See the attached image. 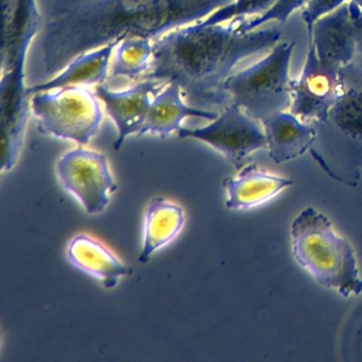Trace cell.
Here are the masks:
<instances>
[{"label":"cell","mask_w":362,"mask_h":362,"mask_svg":"<svg viewBox=\"0 0 362 362\" xmlns=\"http://www.w3.org/2000/svg\"><path fill=\"white\" fill-rule=\"evenodd\" d=\"M202 22L181 27L154 41L151 64L141 79L175 82L186 103L217 112L230 101L224 83L239 61L274 47L281 39L277 28L243 33L236 21Z\"/></svg>","instance_id":"cell-2"},{"label":"cell","mask_w":362,"mask_h":362,"mask_svg":"<svg viewBox=\"0 0 362 362\" xmlns=\"http://www.w3.org/2000/svg\"><path fill=\"white\" fill-rule=\"evenodd\" d=\"M153 44L143 37H128L116 45L113 62L110 69L112 78L139 79L143 77L151 64Z\"/></svg>","instance_id":"cell-20"},{"label":"cell","mask_w":362,"mask_h":362,"mask_svg":"<svg viewBox=\"0 0 362 362\" xmlns=\"http://www.w3.org/2000/svg\"><path fill=\"white\" fill-rule=\"evenodd\" d=\"M218 114L217 112L205 111L188 105L181 88L175 82H170L154 97L147 119L139 135L143 136L151 134L166 139L173 132H179L183 128L182 122L186 118L214 120Z\"/></svg>","instance_id":"cell-15"},{"label":"cell","mask_w":362,"mask_h":362,"mask_svg":"<svg viewBox=\"0 0 362 362\" xmlns=\"http://www.w3.org/2000/svg\"><path fill=\"white\" fill-rule=\"evenodd\" d=\"M30 112V95L25 86V67H14L1 73L0 143L3 171L11 170L18 160Z\"/></svg>","instance_id":"cell-9"},{"label":"cell","mask_w":362,"mask_h":362,"mask_svg":"<svg viewBox=\"0 0 362 362\" xmlns=\"http://www.w3.org/2000/svg\"><path fill=\"white\" fill-rule=\"evenodd\" d=\"M294 46V42L276 44L262 60L230 75L224 83L230 103L239 105L259 122L273 114L289 111V67Z\"/></svg>","instance_id":"cell-4"},{"label":"cell","mask_w":362,"mask_h":362,"mask_svg":"<svg viewBox=\"0 0 362 362\" xmlns=\"http://www.w3.org/2000/svg\"><path fill=\"white\" fill-rule=\"evenodd\" d=\"M249 3L250 0H234L230 5L217 10L209 18H205L204 21H201V22L206 25L222 24V23L228 22L233 18L241 16Z\"/></svg>","instance_id":"cell-23"},{"label":"cell","mask_w":362,"mask_h":362,"mask_svg":"<svg viewBox=\"0 0 362 362\" xmlns=\"http://www.w3.org/2000/svg\"><path fill=\"white\" fill-rule=\"evenodd\" d=\"M277 0H250L249 5L245 8L241 16L236 18H247L260 16L268 12Z\"/></svg>","instance_id":"cell-25"},{"label":"cell","mask_w":362,"mask_h":362,"mask_svg":"<svg viewBox=\"0 0 362 362\" xmlns=\"http://www.w3.org/2000/svg\"><path fill=\"white\" fill-rule=\"evenodd\" d=\"M117 44L111 43L81 54L52 79L28 88V94L31 96L35 93L58 88L100 86L109 77L110 63Z\"/></svg>","instance_id":"cell-17"},{"label":"cell","mask_w":362,"mask_h":362,"mask_svg":"<svg viewBox=\"0 0 362 362\" xmlns=\"http://www.w3.org/2000/svg\"><path fill=\"white\" fill-rule=\"evenodd\" d=\"M67 258L76 268L100 279L107 289L115 287L120 277L132 271L103 243L86 234L71 239Z\"/></svg>","instance_id":"cell-16"},{"label":"cell","mask_w":362,"mask_h":362,"mask_svg":"<svg viewBox=\"0 0 362 362\" xmlns=\"http://www.w3.org/2000/svg\"><path fill=\"white\" fill-rule=\"evenodd\" d=\"M291 88L289 111L294 116L306 124H328L340 90V71L320 62L315 48L308 43L302 74L292 80Z\"/></svg>","instance_id":"cell-8"},{"label":"cell","mask_w":362,"mask_h":362,"mask_svg":"<svg viewBox=\"0 0 362 362\" xmlns=\"http://www.w3.org/2000/svg\"><path fill=\"white\" fill-rule=\"evenodd\" d=\"M180 139H198L219 152L237 169L254 152L267 149L264 129L239 105L230 103L211 124L202 128H182Z\"/></svg>","instance_id":"cell-6"},{"label":"cell","mask_w":362,"mask_h":362,"mask_svg":"<svg viewBox=\"0 0 362 362\" xmlns=\"http://www.w3.org/2000/svg\"><path fill=\"white\" fill-rule=\"evenodd\" d=\"M57 173L63 188L90 215L105 211L117 189L107 156L93 150L67 151L57 163Z\"/></svg>","instance_id":"cell-7"},{"label":"cell","mask_w":362,"mask_h":362,"mask_svg":"<svg viewBox=\"0 0 362 362\" xmlns=\"http://www.w3.org/2000/svg\"><path fill=\"white\" fill-rule=\"evenodd\" d=\"M309 0H277L276 4L266 13L255 18H233L243 33L257 30L262 25L270 22L285 24L288 18L300 8L305 7Z\"/></svg>","instance_id":"cell-21"},{"label":"cell","mask_w":362,"mask_h":362,"mask_svg":"<svg viewBox=\"0 0 362 362\" xmlns=\"http://www.w3.org/2000/svg\"><path fill=\"white\" fill-rule=\"evenodd\" d=\"M1 73L25 66L29 47L42 28L37 0H0Z\"/></svg>","instance_id":"cell-11"},{"label":"cell","mask_w":362,"mask_h":362,"mask_svg":"<svg viewBox=\"0 0 362 362\" xmlns=\"http://www.w3.org/2000/svg\"><path fill=\"white\" fill-rule=\"evenodd\" d=\"M346 0H309L302 13L307 33H310L315 23L344 5Z\"/></svg>","instance_id":"cell-22"},{"label":"cell","mask_w":362,"mask_h":362,"mask_svg":"<svg viewBox=\"0 0 362 362\" xmlns=\"http://www.w3.org/2000/svg\"><path fill=\"white\" fill-rule=\"evenodd\" d=\"M351 3L355 4L356 6L362 9V0H351Z\"/></svg>","instance_id":"cell-26"},{"label":"cell","mask_w":362,"mask_h":362,"mask_svg":"<svg viewBox=\"0 0 362 362\" xmlns=\"http://www.w3.org/2000/svg\"><path fill=\"white\" fill-rule=\"evenodd\" d=\"M269 158L276 163L290 162L304 156L317 139V131L290 111L279 112L260 122Z\"/></svg>","instance_id":"cell-14"},{"label":"cell","mask_w":362,"mask_h":362,"mask_svg":"<svg viewBox=\"0 0 362 362\" xmlns=\"http://www.w3.org/2000/svg\"><path fill=\"white\" fill-rule=\"evenodd\" d=\"M307 35L320 62L332 69L340 71L357 54L349 3L317 20Z\"/></svg>","instance_id":"cell-12"},{"label":"cell","mask_w":362,"mask_h":362,"mask_svg":"<svg viewBox=\"0 0 362 362\" xmlns=\"http://www.w3.org/2000/svg\"><path fill=\"white\" fill-rule=\"evenodd\" d=\"M234 0H56L42 40L54 77L86 52L128 37L152 40L201 22Z\"/></svg>","instance_id":"cell-1"},{"label":"cell","mask_w":362,"mask_h":362,"mask_svg":"<svg viewBox=\"0 0 362 362\" xmlns=\"http://www.w3.org/2000/svg\"><path fill=\"white\" fill-rule=\"evenodd\" d=\"M349 6L356 52L362 54V9L351 1H349Z\"/></svg>","instance_id":"cell-24"},{"label":"cell","mask_w":362,"mask_h":362,"mask_svg":"<svg viewBox=\"0 0 362 362\" xmlns=\"http://www.w3.org/2000/svg\"><path fill=\"white\" fill-rule=\"evenodd\" d=\"M330 117L343 134L362 141V67L353 62L340 69V90Z\"/></svg>","instance_id":"cell-19"},{"label":"cell","mask_w":362,"mask_h":362,"mask_svg":"<svg viewBox=\"0 0 362 362\" xmlns=\"http://www.w3.org/2000/svg\"><path fill=\"white\" fill-rule=\"evenodd\" d=\"M239 170L236 177L224 182L226 207L230 211H249L259 206L293 185L292 180L269 173L255 164Z\"/></svg>","instance_id":"cell-13"},{"label":"cell","mask_w":362,"mask_h":362,"mask_svg":"<svg viewBox=\"0 0 362 362\" xmlns=\"http://www.w3.org/2000/svg\"><path fill=\"white\" fill-rule=\"evenodd\" d=\"M185 223V213L180 205L156 198L148 205L144 223L143 249L139 257L141 264L160 247L170 243L179 235Z\"/></svg>","instance_id":"cell-18"},{"label":"cell","mask_w":362,"mask_h":362,"mask_svg":"<svg viewBox=\"0 0 362 362\" xmlns=\"http://www.w3.org/2000/svg\"><path fill=\"white\" fill-rule=\"evenodd\" d=\"M31 112L41 134L86 145L103 119L99 98L90 88H58L30 96Z\"/></svg>","instance_id":"cell-5"},{"label":"cell","mask_w":362,"mask_h":362,"mask_svg":"<svg viewBox=\"0 0 362 362\" xmlns=\"http://www.w3.org/2000/svg\"><path fill=\"white\" fill-rule=\"evenodd\" d=\"M165 86L166 83L156 80L141 79L124 90H112L103 84L96 86L95 94L103 101L107 115L117 129V139L114 143L115 150H119L131 135H139L147 119L154 97Z\"/></svg>","instance_id":"cell-10"},{"label":"cell","mask_w":362,"mask_h":362,"mask_svg":"<svg viewBox=\"0 0 362 362\" xmlns=\"http://www.w3.org/2000/svg\"><path fill=\"white\" fill-rule=\"evenodd\" d=\"M290 237L292 257L320 286L345 298L362 293L355 251L327 216L313 207L303 209L292 221Z\"/></svg>","instance_id":"cell-3"}]
</instances>
